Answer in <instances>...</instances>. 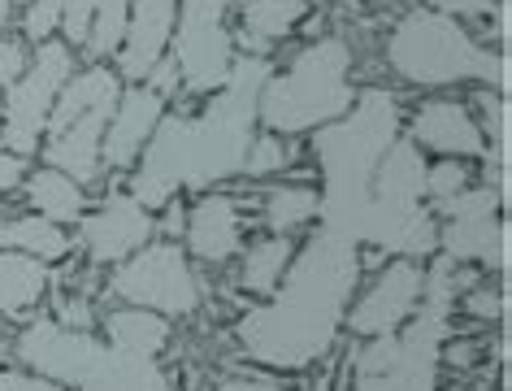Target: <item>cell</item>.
<instances>
[{
	"label": "cell",
	"instance_id": "1",
	"mask_svg": "<svg viewBox=\"0 0 512 391\" xmlns=\"http://www.w3.org/2000/svg\"><path fill=\"white\" fill-rule=\"evenodd\" d=\"M270 66L261 57L239 61L226 74V92L213 100L200 118H165L152 131V148L144 157V170L135 174V200L139 205H165L178 187H204L230 174H243L248 157V126L256 113Z\"/></svg>",
	"mask_w": 512,
	"mask_h": 391
},
{
	"label": "cell",
	"instance_id": "2",
	"mask_svg": "<svg viewBox=\"0 0 512 391\" xmlns=\"http://www.w3.org/2000/svg\"><path fill=\"white\" fill-rule=\"evenodd\" d=\"M356 279V248L352 239L322 231L304 248V257L291 266L287 287L274 305L252 309L239 322V339L256 361L300 370L317 361L335 344L343 305L352 296Z\"/></svg>",
	"mask_w": 512,
	"mask_h": 391
},
{
	"label": "cell",
	"instance_id": "3",
	"mask_svg": "<svg viewBox=\"0 0 512 391\" xmlns=\"http://www.w3.org/2000/svg\"><path fill=\"white\" fill-rule=\"evenodd\" d=\"M348 48L343 40H322L291 61L287 74L265 79L261 87V118L274 131H304V126H322L352 109L348 87Z\"/></svg>",
	"mask_w": 512,
	"mask_h": 391
},
{
	"label": "cell",
	"instance_id": "4",
	"mask_svg": "<svg viewBox=\"0 0 512 391\" xmlns=\"http://www.w3.org/2000/svg\"><path fill=\"white\" fill-rule=\"evenodd\" d=\"M387 57L408 83H426V87L460 83V79L504 83V61L491 57L482 44H473L456 27V18L430 14V9H417L395 27Z\"/></svg>",
	"mask_w": 512,
	"mask_h": 391
},
{
	"label": "cell",
	"instance_id": "5",
	"mask_svg": "<svg viewBox=\"0 0 512 391\" xmlns=\"http://www.w3.org/2000/svg\"><path fill=\"white\" fill-rule=\"evenodd\" d=\"M395 144V100L387 92H365L348 122L317 131V161L326 170L322 200L369 196L382 153Z\"/></svg>",
	"mask_w": 512,
	"mask_h": 391
},
{
	"label": "cell",
	"instance_id": "6",
	"mask_svg": "<svg viewBox=\"0 0 512 391\" xmlns=\"http://www.w3.org/2000/svg\"><path fill=\"white\" fill-rule=\"evenodd\" d=\"M70 70H74V57L66 44H40L35 66L22 74L18 83H9V96L0 100V105H5L0 144H5L9 153L27 157L40 148V131L48 126V113H53L57 92L66 87Z\"/></svg>",
	"mask_w": 512,
	"mask_h": 391
},
{
	"label": "cell",
	"instance_id": "7",
	"mask_svg": "<svg viewBox=\"0 0 512 391\" xmlns=\"http://www.w3.org/2000/svg\"><path fill=\"white\" fill-rule=\"evenodd\" d=\"M113 296L131 300L135 309H161L174 313V318H187L200 305V283L183 252L174 244H157L144 248L113 274Z\"/></svg>",
	"mask_w": 512,
	"mask_h": 391
},
{
	"label": "cell",
	"instance_id": "8",
	"mask_svg": "<svg viewBox=\"0 0 512 391\" xmlns=\"http://www.w3.org/2000/svg\"><path fill=\"white\" fill-rule=\"evenodd\" d=\"M174 66L187 92H209V87L226 83V74H230L226 0H183Z\"/></svg>",
	"mask_w": 512,
	"mask_h": 391
},
{
	"label": "cell",
	"instance_id": "9",
	"mask_svg": "<svg viewBox=\"0 0 512 391\" xmlns=\"http://www.w3.org/2000/svg\"><path fill=\"white\" fill-rule=\"evenodd\" d=\"M447 331V309L426 305L421 318L408 326V335L395 344L387 370L365 374L361 391H434V361H439V339Z\"/></svg>",
	"mask_w": 512,
	"mask_h": 391
},
{
	"label": "cell",
	"instance_id": "10",
	"mask_svg": "<svg viewBox=\"0 0 512 391\" xmlns=\"http://www.w3.org/2000/svg\"><path fill=\"white\" fill-rule=\"evenodd\" d=\"M105 344H96L87 331H70L61 322H35L18 335V357L40 370L48 378H61V383H74L79 387L92 365L100 361Z\"/></svg>",
	"mask_w": 512,
	"mask_h": 391
},
{
	"label": "cell",
	"instance_id": "11",
	"mask_svg": "<svg viewBox=\"0 0 512 391\" xmlns=\"http://www.w3.org/2000/svg\"><path fill=\"white\" fill-rule=\"evenodd\" d=\"M443 213L452 218L447 226V252L456 261H486L504 266V226L495 222V196L491 192H465L439 200Z\"/></svg>",
	"mask_w": 512,
	"mask_h": 391
},
{
	"label": "cell",
	"instance_id": "12",
	"mask_svg": "<svg viewBox=\"0 0 512 391\" xmlns=\"http://www.w3.org/2000/svg\"><path fill=\"white\" fill-rule=\"evenodd\" d=\"M152 231H157V222L135 196H109L105 209L83 222V244L92 261H122L144 248Z\"/></svg>",
	"mask_w": 512,
	"mask_h": 391
},
{
	"label": "cell",
	"instance_id": "13",
	"mask_svg": "<svg viewBox=\"0 0 512 391\" xmlns=\"http://www.w3.org/2000/svg\"><path fill=\"white\" fill-rule=\"evenodd\" d=\"M421 270L413 261H395L387 274L369 287V296L352 309V331L356 335H391L421 300Z\"/></svg>",
	"mask_w": 512,
	"mask_h": 391
},
{
	"label": "cell",
	"instance_id": "14",
	"mask_svg": "<svg viewBox=\"0 0 512 391\" xmlns=\"http://www.w3.org/2000/svg\"><path fill=\"white\" fill-rule=\"evenodd\" d=\"M161 122V96L152 92V87H131V92L122 96V105L113 109V118L105 126V140H100V157L109 161V166H131L139 157V148L152 131H157Z\"/></svg>",
	"mask_w": 512,
	"mask_h": 391
},
{
	"label": "cell",
	"instance_id": "15",
	"mask_svg": "<svg viewBox=\"0 0 512 391\" xmlns=\"http://www.w3.org/2000/svg\"><path fill=\"white\" fill-rule=\"evenodd\" d=\"M174 5L178 0H135V18H126L122 40V70L131 79H148L174 35Z\"/></svg>",
	"mask_w": 512,
	"mask_h": 391
},
{
	"label": "cell",
	"instance_id": "16",
	"mask_svg": "<svg viewBox=\"0 0 512 391\" xmlns=\"http://www.w3.org/2000/svg\"><path fill=\"white\" fill-rule=\"evenodd\" d=\"M109 109L113 105H100L92 113H83L79 122L61 126L53 131V144H48V161L53 170L70 174L74 183H92L100 174V140H105V126H109Z\"/></svg>",
	"mask_w": 512,
	"mask_h": 391
},
{
	"label": "cell",
	"instance_id": "17",
	"mask_svg": "<svg viewBox=\"0 0 512 391\" xmlns=\"http://www.w3.org/2000/svg\"><path fill=\"white\" fill-rule=\"evenodd\" d=\"M413 140L434 148L447 157H478L482 153V126L469 118V109L452 105V100H434L417 113L413 122Z\"/></svg>",
	"mask_w": 512,
	"mask_h": 391
},
{
	"label": "cell",
	"instance_id": "18",
	"mask_svg": "<svg viewBox=\"0 0 512 391\" xmlns=\"http://www.w3.org/2000/svg\"><path fill=\"white\" fill-rule=\"evenodd\" d=\"M243 222H239V209L230 196H204L187 218V239L196 248L200 261H226L239 252V235Z\"/></svg>",
	"mask_w": 512,
	"mask_h": 391
},
{
	"label": "cell",
	"instance_id": "19",
	"mask_svg": "<svg viewBox=\"0 0 512 391\" xmlns=\"http://www.w3.org/2000/svg\"><path fill=\"white\" fill-rule=\"evenodd\" d=\"M83 391H174L152 357H135V352L105 348L100 361L92 365V374L79 383Z\"/></svg>",
	"mask_w": 512,
	"mask_h": 391
},
{
	"label": "cell",
	"instance_id": "20",
	"mask_svg": "<svg viewBox=\"0 0 512 391\" xmlns=\"http://www.w3.org/2000/svg\"><path fill=\"white\" fill-rule=\"evenodd\" d=\"M421 187H426V170H421V157H417L413 140L391 144L378 161L374 179H369V192H374L378 200H400V205H417Z\"/></svg>",
	"mask_w": 512,
	"mask_h": 391
},
{
	"label": "cell",
	"instance_id": "21",
	"mask_svg": "<svg viewBox=\"0 0 512 391\" xmlns=\"http://www.w3.org/2000/svg\"><path fill=\"white\" fill-rule=\"evenodd\" d=\"M48 287V270L44 261L27 257V252H5L0 248V313H9V318H18V313H27L40 305Z\"/></svg>",
	"mask_w": 512,
	"mask_h": 391
},
{
	"label": "cell",
	"instance_id": "22",
	"mask_svg": "<svg viewBox=\"0 0 512 391\" xmlns=\"http://www.w3.org/2000/svg\"><path fill=\"white\" fill-rule=\"evenodd\" d=\"M113 96H118V79H113L109 70H83L79 79H66V87L57 92V105L53 113H48V126L53 131H61V126H70V122H79L83 113H92L100 105H113Z\"/></svg>",
	"mask_w": 512,
	"mask_h": 391
},
{
	"label": "cell",
	"instance_id": "23",
	"mask_svg": "<svg viewBox=\"0 0 512 391\" xmlns=\"http://www.w3.org/2000/svg\"><path fill=\"white\" fill-rule=\"evenodd\" d=\"M304 18V0H243V44L265 53Z\"/></svg>",
	"mask_w": 512,
	"mask_h": 391
},
{
	"label": "cell",
	"instance_id": "24",
	"mask_svg": "<svg viewBox=\"0 0 512 391\" xmlns=\"http://www.w3.org/2000/svg\"><path fill=\"white\" fill-rule=\"evenodd\" d=\"M0 248L27 252L35 261H57L70 252V239L48 218H9V222H0Z\"/></svg>",
	"mask_w": 512,
	"mask_h": 391
},
{
	"label": "cell",
	"instance_id": "25",
	"mask_svg": "<svg viewBox=\"0 0 512 391\" xmlns=\"http://www.w3.org/2000/svg\"><path fill=\"white\" fill-rule=\"evenodd\" d=\"M109 331V344L118 352H135V357H157L170 339V326H165L157 313L148 309H122V313H109L105 322Z\"/></svg>",
	"mask_w": 512,
	"mask_h": 391
},
{
	"label": "cell",
	"instance_id": "26",
	"mask_svg": "<svg viewBox=\"0 0 512 391\" xmlns=\"http://www.w3.org/2000/svg\"><path fill=\"white\" fill-rule=\"evenodd\" d=\"M27 196H31V205L40 209V218H48V222H74L83 213L79 183H74L70 174H61V170H40L31 179Z\"/></svg>",
	"mask_w": 512,
	"mask_h": 391
},
{
	"label": "cell",
	"instance_id": "27",
	"mask_svg": "<svg viewBox=\"0 0 512 391\" xmlns=\"http://www.w3.org/2000/svg\"><path fill=\"white\" fill-rule=\"evenodd\" d=\"M317 205H322V196L309 192V187H274L270 196H265V226L270 231H296L309 218H317Z\"/></svg>",
	"mask_w": 512,
	"mask_h": 391
},
{
	"label": "cell",
	"instance_id": "28",
	"mask_svg": "<svg viewBox=\"0 0 512 391\" xmlns=\"http://www.w3.org/2000/svg\"><path fill=\"white\" fill-rule=\"evenodd\" d=\"M287 261H291L287 239H265V244H256L248 252V261H243V287H248V292H274Z\"/></svg>",
	"mask_w": 512,
	"mask_h": 391
},
{
	"label": "cell",
	"instance_id": "29",
	"mask_svg": "<svg viewBox=\"0 0 512 391\" xmlns=\"http://www.w3.org/2000/svg\"><path fill=\"white\" fill-rule=\"evenodd\" d=\"M126 40V0H100L92 14V31H87V53L109 57L113 48Z\"/></svg>",
	"mask_w": 512,
	"mask_h": 391
},
{
	"label": "cell",
	"instance_id": "30",
	"mask_svg": "<svg viewBox=\"0 0 512 391\" xmlns=\"http://www.w3.org/2000/svg\"><path fill=\"white\" fill-rule=\"evenodd\" d=\"M283 166H287V148L278 135H265V140L248 144V157H243V174H248V179H256V174H274Z\"/></svg>",
	"mask_w": 512,
	"mask_h": 391
},
{
	"label": "cell",
	"instance_id": "31",
	"mask_svg": "<svg viewBox=\"0 0 512 391\" xmlns=\"http://www.w3.org/2000/svg\"><path fill=\"white\" fill-rule=\"evenodd\" d=\"M61 14H66V0H31L27 22H22V27H27V40L40 44L44 35H48V31H53L57 22H61Z\"/></svg>",
	"mask_w": 512,
	"mask_h": 391
},
{
	"label": "cell",
	"instance_id": "32",
	"mask_svg": "<svg viewBox=\"0 0 512 391\" xmlns=\"http://www.w3.org/2000/svg\"><path fill=\"white\" fill-rule=\"evenodd\" d=\"M100 0H66V14H61V27H66L70 44H87V31H92V14Z\"/></svg>",
	"mask_w": 512,
	"mask_h": 391
},
{
	"label": "cell",
	"instance_id": "33",
	"mask_svg": "<svg viewBox=\"0 0 512 391\" xmlns=\"http://www.w3.org/2000/svg\"><path fill=\"white\" fill-rule=\"evenodd\" d=\"M426 187H430V196L447 200V196H456L460 187H465V170H460L456 161H443V166H434V170L426 174Z\"/></svg>",
	"mask_w": 512,
	"mask_h": 391
},
{
	"label": "cell",
	"instance_id": "34",
	"mask_svg": "<svg viewBox=\"0 0 512 391\" xmlns=\"http://www.w3.org/2000/svg\"><path fill=\"white\" fill-rule=\"evenodd\" d=\"M22 61H27V53H22V44H18V40H5V44H0V100H5L9 83L18 79Z\"/></svg>",
	"mask_w": 512,
	"mask_h": 391
},
{
	"label": "cell",
	"instance_id": "35",
	"mask_svg": "<svg viewBox=\"0 0 512 391\" xmlns=\"http://www.w3.org/2000/svg\"><path fill=\"white\" fill-rule=\"evenodd\" d=\"M0 391H61L57 383H48L40 374H18V370H0Z\"/></svg>",
	"mask_w": 512,
	"mask_h": 391
},
{
	"label": "cell",
	"instance_id": "36",
	"mask_svg": "<svg viewBox=\"0 0 512 391\" xmlns=\"http://www.w3.org/2000/svg\"><path fill=\"white\" fill-rule=\"evenodd\" d=\"M148 87H152L157 96H170V92H174V87H178V66H174V57H161L157 66L148 70Z\"/></svg>",
	"mask_w": 512,
	"mask_h": 391
},
{
	"label": "cell",
	"instance_id": "37",
	"mask_svg": "<svg viewBox=\"0 0 512 391\" xmlns=\"http://www.w3.org/2000/svg\"><path fill=\"white\" fill-rule=\"evenodd\" d=\"M61 326H70V331H87L92 326V309H87V300H61Z\"/></svg>",
	"mask_w": 512,
	"mask_h": 391
},
{
	"label": "cell",
	"instance_id": "38",
	"mask_svg": "<svg viewBox=\"0 0 512 391\" xmlns=\"http://www.w3.org/2000/svg\"><path fill=\"white\" fill-rule=\"evenodd\" d=\"M18 183H22V157L0 144V192H9V187H18Z\"/></svg>",
	"mask_w": 512,
	"mask_h": 391
},
{
	"label": "cell",
	"instance_id": "39",
	"mask_svg": "<svg viewBox=\"0 0 512 391\" xmlns=\"http://www.w3.org/2000/svg\"><path fill=\"white\" fill-rule=\"evenodd\" d=\"M447 18L452 14H491V0H434Z\"/></svg>",
	"mask_w": 512,
	"mask_h": 391
},
{
	"label": "cell",
	"instance_id": "40",
	"mask_svg": "<svg viewBox=\"0 0 512 391\" xmlns=\"http://www.w3.org/2000/svg\"><path fill=\"white\" fill-rule=\"evenodd\" d=\"M469 309L478 313V318H499V313H504V305H499V292H473Z\"/></svg>",
	"mask_w": 512,
	"mask_h": 391
},
{
	"label": "cell",
	"instance_id": "41",
	"mask_svg": "<svg viewBox=\"0 0 512 391\" xmlns=\"http://www.w3.org/2000/svg\"><path fill=\"white\" fill-rule=\"evenodd\" d=\"M222 391H283L274 383H256V378H230V383H222Z\"/></svg>",
	"mask_w": 512,
	"mask_h": 391
},
{
	"label": "cell",
	"instance_id": "42",
	"mask_svg": "<svg viewBox=\"0 0 512 391\" xmlns=\"http://www.w3.org/2000/svg\"><path fill=\"white\" fill-rule=\"evenodd\" d=\"M178 226H183V209H170L165 213V222H157L161 235H178Z\"/></svg>",
	"mask_w": 512,
	"mask_h": 391
},
{
	"label": "cell",
	"instance_id": "43",
	"mask_svg": "<svg viewBox=\"0 0 512 391\" xmlns=\"http://www.w3.org/2000/svg\"><path fill=\"white\" fill-rule=\"evenodd\" d=\"M5 22H9V0H0V31H5Z\"/></svg>",
	"mask_w": 512,
	"mask_h": 391
}]
</instances>
